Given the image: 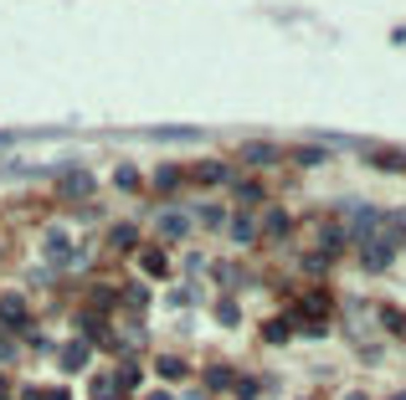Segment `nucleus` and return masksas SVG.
<instances>
[{"label":"nucleus","mask_w":406,"mask_h":400,"mask_svg":"<svg viewBox=\"0 0 406 400\" xmlns=\"http://www.w3.org/2000/svg\"><path fill=\"white\" fill-rule=\"evenodd\" d=\"M114 247L129 252V247H134V226H114Z\"/></svg>","instance_id":"nucleus-14"},{"label":"nucleus","mask_w":406,"mask_h":400,"mask_svg":"<svg viewBox=\"0 0 406 400\" xmlns=\"http://www.w3.org/2000/svg\"><path fill=\"white\" fill-rule=\"evenodd\" d=\"M0 318H6L11 328H21V323H26V303H21L16 293H6V298H0Z\"/></svg>","instance_id":"nucleus-5"},{"label":"nucleus","mask_w":406,"mask_h":400,"mask_svg":"<svg viewBox=\"0 0 406 400\" xmlns=\"http://www.w3.org/2000/svg\"><path fill=\"white\" fill-rule=\"evenodd\" d=\"M41 252H47V262H52V267L77 262V247H72V236H67V231H47V236H41Z\"/></svg>","instance_id":"nucleus-1"},{"label":"nucleus","mask_w":406,"mask_h":400,"mask_svg":"<svg viewBox=\"0 0 406 400\" xmlns=\"http://www.w3.org/2000/svg\"><path fill=\"white\" fill-rule=\"evenodd\" d=\"M160 139H196V128H155Z\"/></svg>","instance_id":"nucleus-22"},{"label":"nucleus","mask_w":406,"mask_h":400,"mask_svg":"<svg viewBox=\"0 0 406 400\" xmlns=\"http://www.w3.org/2000/svg\"><path fill=\"white\" fill-rule=\"evenodd\" d=\"M160 374H170V380H180V374H185V360H160Z\"/></svg>","instance_id":"nucleus-20"},{"label":"nucleus","mask_w":406,"mask_h":400,"mask_svg":"<svg viewBox=\"0 0 406 400\" xmlns=\"http://www.w3.org/2000/svg\"><path fill=\"white\" fill-rule=\"evenodd\" d=\"M144 400H175V395H165V390H155V395H144Z\"/></svg>","instance_id":"nucleus-27"},{"label":"nucleus","mask_w":406,"mask_h":400,"mask_svg":"<svg viewBox=\"0 0 406 400\" xmlns=\"http://www.w3.org/2000/svg\"><path fill=\"white\" fill-rule=\"evenodd\" d=\"M21 400H41V395H36V390H26V395H21Z\"/></svg>","instance_id":"nucleus-29"},{"label":"nucleus","mask_w":406,"mask_h":400,"mask_svg":"<svg viewBox=\"0 0 406 400\" xmlns=\"http://www.w3.org/2000/svg\"><path fill=\"white\" fill-rule=\"evenodd\" d=\"M134 380H139V370H134V365H119V374H114V385L124 390V385H134Z\"/></svg>","instance_id":"nucleus-17"},{"label":"nucleus","mask_w":406,"mask_h":400,"mask_svg":"<svg viewBox=\"0 0 406 400\" xmlns=\"http://www.w3.org/2000/svg\"><path fill=\"white\" fill-rule=\"evenodd\" d=\"M88 354H93L88 339H72V344H62V360H57V365H62V370H82V365H88Z\"/></svg>","instance_id":"nucleus-3"},{"label":"nucleus","mask_w":406,"mask_h":400,"mask_svg":"<svg viewBox=\"0 0 406 400\" xmlns=\"http://www.w3.org/2000/svg\"><path fill=\"white\" fill-rule=\"evenodd\" d=\"M391 400H406V390H401V395H391Z\"/></svg>","instance_id":"nucleus-32"},{"label":"nucleus","mask_w":406,"mask_h":400,"mask_svg":"<svg viewBox=\"0 0 406 400\" xmlns=\"http://www.w3.org/2000/svg\"><path fill=\"white\" fill-rule=\"evenodd\" d=\"M231 241H242V247H247V241H258V221L237 216V221H231Z\"/></svg>","instance_id":"nucleus-6"},{"label":"nucleus","mask_w":406,"mask_h":400,"mask_svg":"<svg viewBox=\"0 0 406 400\" xmlns=\"http://www.w3.org/2000/svg\"><path fill=\"white\" fill-rule=\"evenodd\" d=\"M221 174H226V170H221L216 160H206V165H196V180H206V185H216Z\"/></svg>","instance_id":"nucleus-11"},{"label":"nucleus","mask_w":406,"mask_h":400,"mask_svg":"<svg viewBox=\"0 0 406 400\" xmlns=\"http://www.w3.org/2000/svg\"><path fill=\"white\" fill-rule=\"evenodd\" d=\"M134 180H139V174H134L129 165H119V170H114V185H124V190H134Z\"/></svg>","instance_id":"nucleus-16"},{"label":"nucleus","mask_w":406,"mask_h":400,"mask_svg":"<svg viewBox=\"0 0 406 400\" xmlns=\"http://www.w3.org/2000/svg\"><path fill=\"white\" fill-rule=\"evenodd\" d=\"M114 395H119L114 374H98V380H93V400H114Z\"/></svg>","instance_id":"nucleus-10"},{"label":"nucleus","mask_w":406,"mask_h":400,"mask_svg":"<svg viewBox=\"0 0 406 400\" xmlns=\"http://www.w3.org/2000/svg\"><path fill=\"white\" fill-rule=\"evenodd\" d=\"M6 390H11V380H6V374H0V395H6Z\"/></svg>","instance_id":"nucleus-28"},{"label":"nucleus","mask_w":406,"mask_h":400,"mask_svg":"<svg viewBox=\"0 0 406 400\" xmlns=\"http://www.w3.org/2000/svg\"><path fill=\"white\" fill-rule=\"evenodd\" d=\"M242 154H247L252 165H273V160H278V149H268V144H247Z\"/></svg>","instance_id":"nucleus-8"},{"label":"nucleus","mask_w":406,"mask_h":400,"mask_svg":"<svg viewBox=\"0 0 406 400\" xmlns=\"http://www.w3.org/2000/svg\"><path fill=\"white\" fill-rule=\"evenodd\" d=\"M375 165H380V170H406V160H401V154H380Z\"/></svg>","instance_id":"nucleus-24"},{"label":"nucleus","mask_w":406,"mask_h":400,"mask_svg":"<svg viewBox=\"0 0 406 400\" xmlns=\"http://www.w3.org/2000/svg\"><path fill=\"white\" fill-rule=\"evenodd\" d=\"M288 211H268V221H263V231H273V236H288Z\"/></svg>","instance_id":"nucleus-7"},{"label":"nucleus","mask_w":406,"mask_h":400,"mask_svg":"<svg viewBox=\"0 0 406 400\" xmlns=\"http://www.w3.org/2000/svg\"><path fill=\"white\" fill-rule=\"evenodd\" d=\"M345 400H366V395H345Z\"/></svg>","instance_id":"nucleus-31"},{"label":"nucleus","mask_w":406,"mask_h":400,"mask_svg":"<svg viewBox=\"0 0 406 400\" xmlns=\"http://www.w3.org/2000/svg\"><path fill=\"white\" fill-rule=\"evenodd\" d=\"M216 318H221V323H237V303H231V298H226V303L216 308Z\"/></svg>","instance_id":"nucleus-23"},{"label":"nucleus","mask_w":406,"mask_h":400,"mask_svg":"<svg viewBox=\"0 0 406 400\" xmlns=\"http://www.w3.org/2000/svg\"><path fill=\"white\" fill-rule=\"evenodd\" d=\"M41 400H67V390H47V395H41Z\"/></svg>","instance_id":"nucleus-26"},{"label":"nucleus","mask_w":406,"mask_h":400,"mask_svg":"<svg viewBox=\"0 0 406 400\" xmlns=\"http://www.w3.org/2000/svg\"><path fill=\"white\" fill-rule=\"evenodd\" d=\"M144 298H149V293H144V287H139V282H129V287H124V303H129V308H139Z\"/></svg>","instance_id":"nucleus-19"},{"label":"nucleus","mask_w":406,"mask_h":400,"mask_svg":"<svg viewBox=\"0 0 406 400\" xmlns=\"http://www.w3.org/2000/svg\"><path fill=\"white\" fill-rule=\"evenodd\" d=\"M62 195H67V200H82V195H93V180H88L82 170H67V174H62Z\"/></svg>","instance_id":"nucleus-4"},{"label":"nucleus","mask_w":406,"mask_h":400,"mask_svg":"<svg viewBox=\"0 0 406 400\" xmlns=\"http://www.w3.org/2000/svg\"><path fill=\"white\" fill-rule=\"evenodd\" d=\"M82 333H88V339H109V333H103V318H98V313H82Z\"/></svg>","instance_id":"nucleus-13"},{"label":"nucleus","mask_w":406,"mask_h":400,"mask_svg":"<svg viewBox=\"0 0 406 400\" xmlns=\"http://www.w3.org/2000/svg\"><path fill=\"white\" fill-rule=\"evenodd\" d=\"M258 195H263L258 185H242V180H237V200H247V206H252V200H258Z\"/></svg>","instance_id":"nucleus-25"},{"label":"nucleus","mask_w":406,"mask_h":400,"mask_svg":"<svg viewBox=\"0 0 406 400\" xmlns=\"http://www.w3.org/2000/svg\"><path fill=\"white\" fill-rule=\"evenodd\" d=\"M380 318H386V328H391V333H406V318L396 313V308H386V313H380Z\"/></svg>","instance_id":"nucleus-21"},{"label":"nucleus","mask_w":406,"mask_h":400,"mask_svg":"<svg viewBox=\"0 0 406 400\" xmlns=\"http://www.w3.org/2000/svg\"><path fill=\"white\" fill-rule=\"evenodd\" d=\"M6 144H11V133H0V149H6Z\"/></svg>","instance_id":"nucleus-30"},{"label":"nucleus","mask_w":406,"mask_h":400,"mask_svg":"<svg viewBox=\"0 0 406 400\" xmlns=\"http://www.w3.org/2000/svg\"><path fill=\"white\" fill-rule=\"evenodd\" d=\"M304 313H329V298L324 293H309L304 298Z\"/></svg>","instance_id":"nucleus-15"},{"label":"nucleus","mask_w":406,"mask_h":400,"mask_svg":"<svg viewBox=\"0 0 406 400\" xmlns=\"http://www.w3.org/2000/svg\"><path fill=\"white\" fill-rule=\"evenodd\" d=\"M139 267H144L149 277H165V252H144V257H139Z\"/></svg>","instance_id":"nucleus-9"},{"label":"nucleus","mask_w":406,"mask_h":400,"mask_svg":"<svg viewBox=\"0 0 406 400\" xmlns=\"http://www.w3.org/2000/svg\"><path fill=\"white\" fill-rule=\"evenodd\" d=\"M155 231H160L165 241H180V236H190V216H185V211H160V216H155Z\"/></svg>","instance_id":"nucleus-2"},{"label":"nucleus","mask_w":406,"mask_h":400,"mask_svg":"<svg viewBox=\"0 0 406 400\" xmlns=\"http://www.w3.org/2000/svg\"><path fill=\"white\" fill-rule=\"evenodd\" d=\"M155 185H160V190H175V185H180V170H175V165H160Z\"/></svg>","instance_id":"nucleus-12"},{"label":"nucleus","mask_w":406,"mask_h":400,"mask_svg":"<svg viewBox=\"0 0 406 400\" xmlns=\"http://www.w3.org/2000/svg\"><path fill=\"white\" fill-rule=\"evenodd\" d=\"M206 380H211V385H231V370H226V365H211Z\"/></svg>","instance_id":"nucleus-18"}]
</instances>
